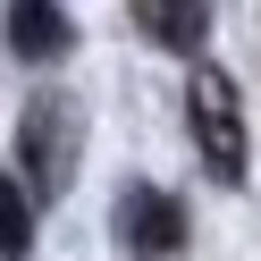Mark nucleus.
<instances>
[{"mask_svg":"<svg viewBox=\"0 0 261 261\" xmlns=\"http://www.w3.org/2000/svg\"><path fill=\"white\" fill-rule=\"evenodd\" d=\"M17 186L34 194V202H59V194L76 186V169H85V101L76 93H34L17 118Z\"/></svg>","mask_w":261,"mask_h":261,"instance_id":"obj_1","label":"nucleus"},{"mask_svg":"<svg viewBox=\"0 0 261 261\" xmlns=\"http://www.w3.org/2000/svg\"><path fill=\"white\" fill-rule=\"evenodd\" d=\"M135 25L160 42V51L194 59V51L211 42V0H135Z\"/></svg>","mask_w":261,"mask_h":261,"instance_id":"obj_5","label":"nucleus"},{"mask_svg":"<svg viewBox=\"0 0 261 261\" xmlns=\"http://www.w3.org/2000/svg\"><path fill=\"white\" fill-rule=\"evenodd\" d=\"M25 253H34V194L0 177V261H25Z\"/></svg>","mask_w":261,"mask_h":261,"instance_id":"obj_6","label":"nucleus"},{"mask_svg":"<svg viewBox=\"0 0 261 261\" xmlns=\"http://www.w3.org/2000/svg\"><path fill=\"white\" fill-rule=\"evenodd\" d=\"M186 126L194 143H202V169L219 177V186H244V101H236V76L227 68H194L186 85Z\"/></svg>","mask_w":261,"mask_h":261,"instance_id":"obj_2","label":"nucleus"},{"mask_svg":"<svg viewBox=\"0 0 261 261\" xmlns=\"http://www.w3.org/2000/svg\"><path fill=\"white\" fill-rule=\"evenodd\" d=\"M9 51L25 59V68H51V59L76 51V25L59 0H9Z\"/></svg>","mask_w":261,"mask_h":261,"instance_id":"obj_4","label":"nucleus"},{"mask_svg":"<svg viewBox=\"0 0 261 261\" xmlns=\"http://www.w3.org/2000/svg\"><path fill=\"white\" fill-rule=\"evenodd\" d=\"M118 244L143 261H169L177 244H186V202H177L169 186H118Z\"/></svg>","mask_w":261,"mask_h":261,"instance_id":"obj_3","label":"nucleus"}]
</instances>
